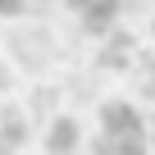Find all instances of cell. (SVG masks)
Wrapping results in <instances>:
<instances>
[{
	"instance_id": "1",
	"label": "cell",
	"mask_w": 155,
	"mask_h": 155,
	"mask_svg": "<svg viewBox=\"0 0 155 155\" xmlns=\"http://www.w3.org/2000/svg\"><path fill=\"white\" fill-rule=\"evenodd\" d=\"M141 132V110L128 105V101H105L101 105V137L110 141H123V137H137Z\"/></svg>"
},
{
	"instance_id": "2",
	"label": "cell",
	"mask_w": 155,
	"mask_h": 155,
	"mask_svg": "<svg viewBox=\"0 0 155 155\" xmlns=\"http://www.w3.org/2000/svg\"><path fill=\"white\" fill-rule=\"evenodd\" d=\"M46 146H50V155H68V150L78 146V123H73V119H55Z\"/></svg>"
},
{
	"instance_id": "3",
	"label": "cell",
	"mask_w": 155,
	"mask_h": 155,
	"mask_svg": "<svg viewBox=\"0 0 155 155\" xmlns=\"http://www.w3.org/2000/svg\"><path fill=\"white\" fill-rule=\"evenodd\" d=\"M23 9V0H0V14H18Z\"/></svg>"
}]
</instances>
